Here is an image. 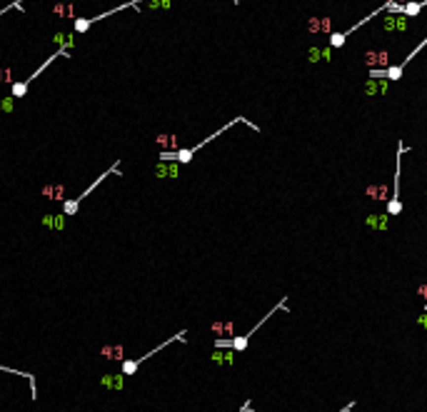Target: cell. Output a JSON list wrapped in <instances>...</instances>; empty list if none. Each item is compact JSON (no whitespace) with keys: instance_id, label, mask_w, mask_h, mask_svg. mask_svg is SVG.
<instances>
[{"instance_id":"15","label":"cell","mask_w":427,"mask_h":412,"mask_svg":"<svg viewBox=\"0 0 427 412\" xmlns=\"http://www.w3.org/2000/svg\"><path fill=\"white\" fill-rule=\"evenodd\" d=\"M330 58H332V48L330 45H313V48H310L307 50V60L310 63H320V60H327L330 63Z\"/></svg>"},{"instance_id":"6","label":"cell","mask_w":427,"mask_h":412,"mask_svg":"<svg viewBox=\"0 0 427 412\" xmlns=\"http://www.w3.org/2000/svg\"><path fill=\"white\" fill-rule=\"evenodd\" d=\"M152 172L158 180H175L180 175V163L178 160H158Z\"/></svg>"},{"instance_id":"8","label":"cell","mask_w":427,"mask_h":412,"mask_svg":"<svg viewBox=\"0 0 427 412\" xmlns=\"http://www.w3.org/2000/svg\"><path fill=\"white\" fill-rule=\"evenodd\" d=\"M365 63H367L370 70H380V68L390 65V55H387V50H367Z\"/></svg>"},{"instance_id":"22","label":"cell","mask_w":427,"mask_h":412,"mask_svg":"<svg viewBox=\"0 0 427 412\" xmlns=\"http://www.w3.org/2000/svg\"><path fill=\"white\" fill-rule=\"evenodd\" d=\"M90 28H93L90 18H75V23H72V30H75L77 35H83V33H88Z\"/></svg>"},{"instance_id":"20","label":"cell","mask_w":427,"mask_h":412,"mask_svg":"<svg viewBox=\"0 0 427 412\" xmlns=\"http://www.w3.org/2000/svg\"><path fill=\"white\" fill-rule=\"evenodd\" d=\"M142 8L145 10H170L173 0H142Z\"/></svg>"},{"instance_id":"23","label":"cell","mask_w":427,"mask_h":412,"mask_svg":"<svg viewBox=\"0 0 427 412\" xmlns=\"http://www.w3.org/2000/svg\"><path fill=\"white\" fill-rule=\"evenodd\" d=\"M0 83H10V85L15 83V80H13V70L5 68V65H0Z\"/></svg>"},{"instance_id":"17","label":"cell","mask_w":427,"mask_h":412,"mask_svg":"<svg viewBox=\"0 0 427 412\" xmlns=\"http://www.w3.org/2000/svg\"><path fill=\"white\" fill-rule=\"evenodd\" d=\"M235 350H227V352H222V347H215V352H213V362L215 365H232L235 362V355H232Z\"/></svg>"},{"instance_id":"19","label":"cell","mask_w":427,"mask_h":412,"mask_svg":"<svg viewBox=\"0 0 427 412\" xmlns=\"http://www.w3.org/2000/svg\"><path fill=\"white\" fill-rule=\"evenodd\" d=\"M307 30L310 33H327L330 30V18H313V20H307Z\"/></svg>"},{"instance_id":"13","label":"cell","mask_w":427,"mask_h":412,"mask_svg":"<svg viewBox=\"0 0 427 412\" xmlns=\"http://www.w3.org/2000/svg\"><path fill=\"white\" fill-rule=\"evenodd\" d=\"M53 15H58L63 20H75L77 10H75V5L70 3V0H58V3L53 5Z\"/></svg>"},{"instance_id":"24","label":"cell","mask_w":427,"mask_h":412,"mask_svg":"<svg viewBox=\"0 0 427 412\" xmlns=\"http://www.w3.org/2000/svg\"><path fill=\"white\" fill-rule=\"evenodd\" d=\"M417 322H420V327H427V312H425V315H420V320H417Z\"/></svg>"},{"instance_id":"27","label":"cell","mask_w":427,"mask_h":412,"mask_svg":"<svg viewBox=\"0 0 427 412\" xmlns=\"http://www.w3.org/2000/svg\"><path fill=\"white\" fill-rule=\"evenodd\" d=\"M425 195H427V190H425Z\"/></svg>"},{"instance_id":"10","label":"cell","mask_w":427,"mask_h":412,"mask_svg":"<svg viewBox=\"0 0 427 412\" xmlns=\"http://www.w3.org/2000/svg\"><path fill=\"white\" fill-rule=\"evenodd\" d=\"M40 225H43V228H48V230H58V233H63V230H65V225H68V215H63V212H58V215L48 212V215L40 217Z\"/></svg>"},{"instance_id":"25","label":"cell","mask_w":427,"mask_h":412,"mask_svg":"<svg viewBox=\"0 0 427 412\" xmlns=\"http://www.w3.org/2000/svg\"><path fill=\"white\" fill-rule=\"evenodd\" d=\"M240 412H250V400H248V402H245V405L240 407Z\"/></svg>"},{"instance_id":"18","label":"cell","mask_w":427,"mask_h":412,"mask_svg":"<svg viewBox=\"0 0 427 412\" xmlns=\"http://www.w3.org/2000/svg\"><path fill=\"white\" fill-rule=\"evenodd\" d=\"M365 225L370 230H387V212L385 215H367Z\"/></svg>"},{"instance_id":"7","label":"cell","mask_w":427,"mask_h":412,"mask_svg":"<svg viewBox=\"0 0 427 412\" xmlns=\"http://www.w3.org/2000/svg\"><path fill=\"white\" fill-rule=\"evenodd\" d=\"M98 385L100 387H105V390H123L125 387V375L123 372H107V375H103V378L98 380Z\"/></svg>"},{"instance_id":"4","label":"cell","mask_w":427,"mask_h":412,"mask_svg":"<svg viewBox=\"0 0 427 412\" xmlns=\"http://www.w3.org/2000/svg\"><path fill=\"white\" fill-rule=\"evenodd\" d=\"M182 337H185V330H182V332H178V335H173V337H168V340H165L163 345H158V347H155V350L145 352V355H142V357H138V360H123V362H120V372L125 375V378H130V375H135V372H138V367H140V365H142V362H145L147 357H152V355H158V352H160L163 347H168L170 343H178V340H182Z\"/></svg>"},{"instance_id":"14","label":"cell","mask_w":427,"mask_h":412,"mask_svg":"<svg viewBox=\"0 0 427 412\" xmlns=\"http://www.w3.org/2000/svg\"><path fill=\"white\" fill-rule=\"evenodd\" d=\"M155 142H158L160 153H175V150H180L178 147V137L170 135V133H160L158 137H155Z\"/></svg>"},{"instance_id":"3","label":"cell","mask_w":427,"mask_h":412,"mask_svg":"<svg viewBox=\"0 0 427 412\" xmlns=\"http://www.w3.org/2000/svg\"><path fill=\"white\" fill-rule=\"evenodd\" d=\"M405 142H397V160H395V180H392V198L387 200V215H400L402 203H400V172H402V155H405Z\"/></svg>"},{"instance_id":"1","label":"cell","mask_w":427,"mask_h":412,"mask_svg":"<svg viewBox=\"0 0 427 412\" xmlns=\"http://www.w3.org/2000/svg\"><path fill=\"white\" fill-rule=\"evenodd\" d=\"M283 308H287V297H285V300H280V303H278V305H275L273 310H270V312H267V315H265L262 320H257V325H255L252 330H248L245 335H238V337H230V340H215V347H222V350H235V352H243V350L248 347V340H250V337H252V335H255V332H257V330H260V327H262V325H265V322H267L270 317H273V315H275L278 310H283Z\"/></svg>"},{"instance_id":"12","label":"cell","mask_w":427,"mask_h":412,"mask_svg":"<svg viewBox=\"0 0 427 412\" xmlns=\"http://www.w3.org/2000/svg\"><path fill=\"white\" fill-rule=\"evenodd\" d=\"M53 43H55L60 50L70 53V50L75 48V43H77V33H75V30H72V33H55V35H53Z\"/></svg>"},{"instance_id":"21","label":"cell","mask_w":427,"mask_h":412,"mask_svg":"<svg viewBox=\"0 0 427 412\" xmlns=\"http://www.w3.org/2000/svg\"><path fill=\"white\" fill-rule=\"evenodd\" d=\"M13 110H15V98L13 95H0V112H3V115H10Z\"/></svg>"},{"instance_id":"11","label":"cell","mask_w":427,"mask_h":412,"mask_svg":"<svg viewBox=\"0 0 427 412\" xmlns=\"http://www.w3.org/2000/svg\"><path fill=\"white\" fill-rule=\"evenodd\" d=\"M387 83H390V80H385V78H367V83H365V95H370V98L387 95Z\"/></svg>"},{"instance_id":"5","label":"cell","mask_w":427,"mask_h":412,"mask_svg":"<svg viewBox=\"0 0 427 412\" xmlns=\"http://www.w3.org/2000/svg\"><path fill=\"white\" fill-rule=\"evenodd\" d=\"M382 28H385L387 33H405V30L410 28V18L402 15V13H387V15L382 18Z\"/></svg>"},{"instance_id":"26","label":"cell","mask_w":427,"mask_h":412,"mask_svg":"<svg viewBox=\"0 0 427 412\" xmlns=\"http://www.w3.org/2000/svg\"><path fill=\"white\" fill-rule=\"evenodd\" d=\"M350 407H353V402H350V405H347V407H342V410H337V412H350Z\"/></svg>"},{"instance_id":"16","label":"cell","mask_w":427,"mask_h":412,"mask_svg":"<svg viewBox=\"0 0 427 412\" xmlns=\"http://www.w3.org/2000/svg\"><path fill=\"white\" fill-rule=\"evenodd\" d=\"M100 357L105 360H125V347L123 345H103L100 347Z\"/></svg>"},{"instance_id":"9","label":"cell","mask_w":427,"mask_h":412,"mask_svg":"<svg viewBox=\"0 0 427 412\" xmlns=\"http://www.w3.org/2000/svg\"><path fill=\"white\" fill-rule=\"evenodd\" d=\"M65 182H48V185H43V190H40V195L43 198H48V200H60V203H65L68 198H65Z\"/></svg>"},{"instance_id":"2","label":"cell","mask_w":427,"mask_h":412,"mask_svg":"<svg viewBox=\"0 0 427 412\" xmlns=\"http://www.w3.org/2000/svg\"><path fill=\"white\" fill-rule=\"evenodd\" d=\"M115 172H118V175H120V160H115V163H112V165H110V168H107V170H105V172H103V175H100L98 180H93V185H88V187H85V190H83L80 195H77V198H72V200L68 198V200L63 203V215H68V217H72V215H77V210H80V205H83V200H85V198H88V195H90V193L95 190V187H98V185H103V182H105V180H107L110 175H115Z\"/></svg>"}]
</instances>
